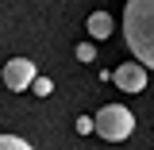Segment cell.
I'll return each mask as SVG.
<instances>
[{"label": "cell", "instance_id": "cell-5", "mask_svg": "<svg viewBox=\"0 0 154 150\" xmlns=\"http://www.w3.org/2000/svg\"><path fill=\"white\" fill-rule=\"evenodd\" d=\"M85 27H89V35H93V38H108L116 23H112V16H108V12H93Z\"/></svg>", "mask_w": 154, "mask_h": 150}, {"label": "cell", "instance_id": "cell-2", "mask_svg": "<svg viewBox=\"0 0 154 150\" xmlns=\"http://www.w3.org/2000/svg\"><path fill=\"white\" fill-rule=\"evenodd\" d=\"M131 131H135V115H131L127 104H104L96 112V135L100 139L123 142V139H131Z\"/></svg>", "mask_w": 154, "mask_h": 150}, {"label": "cell", "instance_id": "cell-9", "mask_svg": "<svg viewBox=\"0 0 154 150\" xmlns=\"http://www.w3.org/2000/svg\"><path fill=\"white\" fill-rule=\"evenodd\" d=\"M89 131H96V115H81L77 119V135H89Z\"/></svg>", "mask_w": 154, "mask_h": 150}, {"label": "cell", "instance_id": "cell-1", "mask_svg": "<svg viewBox=\"0 0 154 150\" xmlns=\"http://www.w3.org/2000/svg\"><path fill=\"white\" fill-rule=\"evenodd\" d=\"M123 38L143 66L154 69V0H127L123 8Z\"/></svg>", "mask_w": 154, "mask_h": 150}, {"label": "cell", "instance_id": "cell-7", "mask_svg": "<svg viewBox=\"0 0 154 150\" xmlns=\"http://www.w3.org/2000/svg\"><path fill=\"white\" fill-rule=\"evenodd\" d=\"M31 93H38V96H50V93H54V81H50V77H38L35 85H31Z\"/></svg>", "mask_w": 154, "mask_h": 150}, {"label": "cell", "instance_id": "cell-4", "mask_svg": "<svg viewBox=\"0 0 154 150\" xmlns=\"http://www.w3.org/2000/svg\"><path fill=\"white\" fill-rule=\"evenodd\" d=\"M146 69H150V66H143L139 58H135V62H123V66L112 69V85L119 93H143V89H146Z\"/></svg>", "mask_w": 154, "mask_h": 150}, {"label": "cell", "instance_id": "cell-6", "mask_svg": "<svg viewBox=\"0 0 154 150\" xmlns=\"http://www.w3.org/2000/svg\"><path fill=\"white\" fill-rule=\"evenodd\" d=\"M0 150H35V146L23 142V139H16V135H4V139H0Z\"/></svg>", "mask_w": 154, "mask_h": 150}, {"label": "cell", "instance_id": "cell-3", "mask_svg": "<svg viewBox=\"0 0 154 150\" xmlns=\"http://www.w3.org/2000/svg\"><path fill=\"white\" fill-rule=\"evenodd\" d=\"M35 81H38V69H35L31 58H12V62L4 66V85H8L12 93H27Z\"/></svg>", "mask_w": 154, "mask_h": 150}, {"label": "cell", "instance_id": "cell-8", "mask_svg": "<svg viewBox=\"0 0 154 150\" xmlns=\"http://www.w3.org/2000/svg\"><path fill=\"white\" fill-rule=\"evenodd\" d=\"M93 58H96L93 42H77V62H93Z\"/></svg>", "mask_w": 154, "mask_h": 150}]
</instances>
